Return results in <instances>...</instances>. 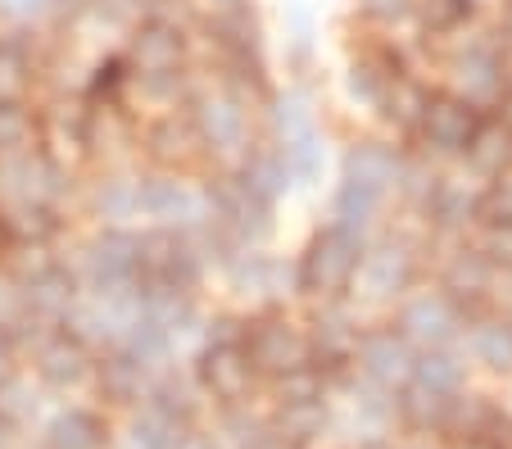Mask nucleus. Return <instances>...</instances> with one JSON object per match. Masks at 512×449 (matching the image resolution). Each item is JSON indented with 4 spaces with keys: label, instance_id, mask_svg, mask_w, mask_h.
Segmentation results:
<instances>
[{
    "label": "nucleus",
    "instance_id": "1",
    "mask_svg": "<svg viewBox=\"0 0 512 449\" xmlns=\"http://www.w3.org/2000/svg\"><path fill=\"white\" fill-rule=\"evenodd\" d=\"M186 118H191L195 146H200V159H213V164L232 168L245 150L254 146L250 137V105L236 100L232 91L213 87V82H200L186 100Z\"/></svg>",
    "mask_w": 512,
    "mask_h": 449
},
{
    "label": "nucleus",
    "instance_id": "2",
    "mask_svg": "<svg viewBox=\"0 0 512 449\" xmlns=\"http://www.w3.org/2000/svg\"><path fill=\"white\" fill-rule=\"evenodd\" d=\"M78 268L82 291L87 295H141V232L136 227H96L87 241L78 245Z\"/></svg>",
    "mask_w": 512,
    "mask_h": 449
},
{
    "label": "nucleus",
    "instance_id": "3",
    "mask_svg": "<svg viewBox=\"0 0 512 449\" xmlns=\"http://www.w3.org/2000/svg\"><path fill=\"white\" fill-rule=\"evenodd\" d=\"M363 236L358 232H345V227L327 223L309 245L304 254L295 259V291L300 295H340L354 286L358 277V264H363Z\"/></svg>",
    "mask_w": 512,
    "mask_h": 449
},
{
    "label": "nucleus",
    "instance_id": "4",
    "mask_svg": "<svg viewBox=\"0 0 512 449\" xmlns=\"http://www.w3.org/2000/svg\"><path fill=\"white\" fill-rule=\"evenodd\" d=\"M136 209L145 227L195 236L204 227V186L173 168H150V173H136Z\"/></svg>",
    "mask_w": 512,
    "mask_h": 449
},
{
    "label": "nucleus",
    "instance_id": "5",
    "mask_svg": "<svg viewBox=\"0 0 512 449\" xmlns=\"http://www.w3.org/2000/svg\"><path fill=\"white\" fill-rule=\"evenodd\" d=\"M123 59L132 73H150V69H182L191 59V23H173V19H136L123 32Z\"/></svg>",
    "mask_w": 512,
    "mask_h": 449
},
{
    "label": "nucleus",
    "instance_id": "6",
    "mask_svg": "<svg viewBox=\"0 0 512 449\" xmlns=\"http://www.w3.org/2000/svg\"><path fill=\"white\" fill-rule=\"evenodd\" d=\"M46 82V37L32 28H0V100H37Z\"/></svg>",
    "mask_w": 512,
    "mask_h": 449
},
{
    "label": "nucleus",
    "instance_id": "7",
    "mask_svg": "<svg viewBox=\"0 0 512 449\" xmlns=\"http://www.w3.org/2000/svg\"><path fill=\"white\" fill-rule=\"evenodd\" d=\"M481 123H485V114H481V105H472V100L426 96L417 132H422V141L435 150V155H467V146H472V137L481 132Z\"/></svg>",
    "mask_w": 512,
    "mask_h": 449
},
{
    "label": "nucleus",
    "instance_id": "8",
    "mask_svg": "<svg viewBox=\"0 0 512 449\" xmlns=\"http://www.w3.org/2000/svg\"><path fill=\"white\" fill-rule=\"evenodd\" d=\"M454 78H458V96L472 105H494L508 91V59H503L499 41H467L454 55Z\"/></svg>",
    "mask_w": 512,
    "mask_h": 449
},
{
    "label": "nucleus",
    "instance_id": "9",
    "mask_svg": "<svg viewBox=\"0 0 512 449\" xmlns=\"http://www.w3.org/2000/svg\"><path fill=\"white\" fill-rule=\"evenodd\" d=\"M136 150L150 159V168H173V173H186V168L200 159V146H195L191 118L186 109H164L150 123L136 132Z\"/></svg>",
    "mask_w": 512,
    "mask_h": 449
},
{
    "label": "nucleus",
    "instance_id": "10",
    "mask_svg": "<svg viewBox=\"0 0 512 449\" xmlns=\"http://www.w3.org/2000/svg\"><path fill=\"white\" fill-rule=\"evenodd\" d=\"M417 277V259L404 241H381L372 250H363V264H358V291L368 300H395L413 286Z\"/></svg>",
    "mask_w": 512,
    "mask_h": 449
},
{
    "label": "nucleus",
    "instance_id": "11",
    "mask_svg": "<svg viewBox=\"0 0 512 449\" xmlns=\"http://www.w3.org/2000/svg\"><path fill=\"white\" fill-rule=\"evenodd\" d=\"M245 354L254 368L263 372H295L309 363V341L281 318H263V323L245 327Z\"/></svg>",
    "mask_w": 512,
    "mask_h": 449
},
{
    "label": "nucleus",
    "instance_id": "12",
    "mask_svg": "<svg viewBox=\"0 0 512 449\" xmlns=\"http://www.w3.org/2000/svg\"><path fill=\"white\" fill-rule=\"evenodd\" d=\"M458 304L449 300L445 291H417L404 300L399 309V332L408 341H422V345H445L458 336Z\"/></svg>",
    "mask_w": 512,
    "mask_h": 449
},
{
    "label": "nucleus",
    "instance_id": "13",
    "mask_svg": "<svg viewBox=\"0 0 512 449\" xmlns=\"http://www.w3.org/2000/svg\"><path fill=\"white\" fill-rule=\"evenodd\" d=\"M82 209L96 218V227H136V173H100L82 186Z\"/></svg>",
    "mask_w": 512,
    "mask_h": 449
},
{
    "label": "nucleus",
    "instance_id": "14",
    "mask_svg": "<svg viewBox=\"0 0 512 449\" xmlns=\"http://www.w3.org/2000/svg\"><path fill=\"white\" fill-rule=\"evenodd\" d=\"M358 368L368 372L381 386H395V381L413 377V350H408V336L395 327H381V332H363L354 341Z\"/></svg>",
    "mask_w": 512,
    "mask_h": 449
},
{
    "label": "nucleus",
    "instance_id": "15",
    "mask_svg": "<svg viewBox=\"0 0 512 449\" xmlns=\"http://www.w3.org/2000/svg\"><path fill=\"white\" fill-rule=\"evenodd\" d=\"M37 372L50 386H78L91 372V354L68 327H46L37 341Z\"/></svg>",
    "mask_w": 512,
    "mask_h": 449
},
{
    "label": "nucleus",
    "instance_id": "16",
    "mask_svg": "<svg viewBox=\"0 0 512 449\" xmlns=\"http://www.w3.org/2000/svg\"><path fill=\"white\" fill-rule=\"evenodd\" d=\"M232 173H236V182H241L250 196L268 200V205H277L290 186H295V177H290V168H286V159H281L277 146H250L232 164Z\"/></svg>",
    "mask_w": 512,
    "mask_h": 449
},
{
    "label": "nucleus",
    "instance_id": "17",
    "mask_svg": "<svg viewBox=\"0 0 512 449\" xmlns=\"http://www.w3.org/2000/svg\"><path fill=\"white\" fill-rule=\"evenodd\" d=\"M250 377H254V363L245 354V345H209L200 359V381L204 391H213L218 400H241L250 391Z\"/></svg>",
    "mask_w": 512,
    "mask_h": 449
},
{
    "label": "nucleus",
    "instance_id": "18",
    "mask_svg": "<svg viewBox=\"0 0 512 449\" xmlns=\"http://www.w3.org/2000/svg\"><path fill=\"white\" fill-rule=\"evenodd\" d=\"M268 118H272V146H290V141L309 137V132H318V114H313V100L309 91L300 87H286V91H272L268 100Z\"/></svg>",
    "mask_w": 512,
    "mask_h": 449
},
{
    "label": "nucleus",
    "instance_id": "19",
    "mask_svg": "<svg viewBox=\"0 0 512 449\" xmlns=\"http://www.w3.org/2000/svg\"><path fill=\"white\" fill-rule=\"evenodd\" d=\"M399 173H404V159H399V150L381 146V141H358V146L345 155V177L377 186V191H386V196L399 186Z\"/></svg>",
    "mask_w": 512,
    "mask_h": 449
},
{
    "label": "nucleus",
    "instance_id": "20",
    "mask_svg": "<svg viewBox=\"0 0 512 449\" xmlns=\"http://www.w3.org/2000/svg\"><path fill=\"white\" fill-rule=\"evenodd\" d=\"M46 146L41 132V100H0V159Z\"/></svg>",
    "mask_w": 512,
    "mask_h": 449
},
{
    "label": "nucleus",
    "instance_id": "21",
    "mask_svg": "<svg viewBox=\"0 0 512 449\" xmlns=\"http://www.w3.org/2000/svg\"><path fill=\"white\" fill-rule=\"evenodd\" d=\"M381 205H386V191H377V186L368 182H354V177H345V182L336 186V200H331V223L345 227V232H368L372 218L381 214Z\"/></svg>",
    "mask_w": 512,
    "mask_h": 449
},
{
    "label": "nucleus",
    "instance_id": "22",
    "mask_svg": "<svg viewBox=\"0 0 512 449\" xmlns=\"http://www.w3.org/2000/svg\"><path fill=\"white\" fill-rule=\"evenodd\" d=\"M467 164L476 168L481 177H503L508 173V164H512V123H490L485 118L481 123V132L472 137V146H467Z\"/></svg>",
    "mask_w": 512,
    "mask_h": 449
},
{
    "label": "nucleus",
    "instance_id": "23",
    "mask_svg": "<svg viewBox=\"0 0 512 449\" xmlns=\"http://www.w3.org/2000/svg\"><path fill=\"white\" fill-rule=\"evenodd\" d=\"M426 214H431L435 227H445V232H463V227L476 223V214H481V191H467V186H458V182H440L431 205H426Z\"/></svg>",
    "mask_w": 512,
    "mask_h": 449
},
{
    "label": "nucleus",
    "instance_id": "24",
    "mask_svg": "<svg viewBox=\"0 0 512 449\" xmlns=\"http://www.w3.org/2000/svg\"><path fill=\"white\" fill-rule=\"evenodd\" d=\"M46 436H50V449H100L105 445V427L87 409H64L50 422Z\"/></svg>",
    "mask_w": 512,
    "mask_h": 449
},
{
    "label": "nucleus",
    "instance_id": "25",
    "mask_svg": "<svg viewBox=\"0 0 512 449\" xmlns=\"http://www.w3.org/2000/svg\"><path fill=\"white\" fill-rule=\"evenodd\" d=\"M472 354L494 372H512V318H481L472 327Z\"/></svg>",
    "mask_w": 512,
    "mask_h": 449
},
{
    "label": "nucleus",
    "instance_id": "26",
    "mask_svg": "<svg viewBox=\"0 0 512 449\" xmlns=\"http://www.w3.org/2000/svg\"><path fill=\"white\" fill-rule=\"evenodd\" d=\"M494 277V264H490V254L485 250H458L454 259H449V273H445V295L449 300H458L463 291L481 295L485 286H490Z\"/></svg>",
    "mask_w": 512,
    "mask_h": 449
},
{
    "label": "nucleus",
    "instance_id": "27",
    "mask_svg": "<svg viewBox=\"0 0 512 449\" xmlns=\"http://www.w3.org/2000/svg\"><path fill=\"white\" fill-rule=\"evenodd\" d=\"M100 386H105L114 400H141L145 391V363L132 359L127 350H114L100 363Z\"/></svg>",
    "mask_w": 512,
    "mask_h": 449
},
{
    "label": "nucleus",
    "instance_id": "28",
    "mask_svg": "<svg viewBox=\"0 0 512 449\" xmlns=\"http://www.w3.org/2000/svg\"><path fill=\"white\" fill-rule=\"evenodd\" d=\"M426 96H431V91L417 87L413 78H395L386 87V96H381V109H386L390 123L413 127V132H417V123H422V109H426Z\"/></svg>",
    "mask_w": 512,
    "mask_h": 449
},
{
    "label": "nucleus",
    "instance_id": "29",
    "mask_svg": "<svg viewBox=\"0 0 512 449\" xmlns=\"http://www.w3.org/2000/svg\"><path fill=\"white\" fill-rule=\"evenodd\" d=\"M413 377H417V386L431 395H458V386H463V363L435 350V354L413 359Z\"/></svg>",
    "mask_w": 512,
    "mask_h": 449
},
{
    "label": "nucleus",
    "instance_id": "30",
    "mask_svg": "<svg viewBox=\"0 0 512 449\" xmlns=\"http://www.w3.org/2000/svg\"><path fill=\"white\" fill-rule=\"evenodd\" d=\"M145 14V0H82L78 23H96L109 32H127Z\"/></svg>",
    "mask_w": 512,
    "mask_h": 449
},
{
    "label": "nucleus",
    "instance_id": "31",
    "mask_svg": "<svg viewBox=\"0 0 512 449\" xmlns=\"http://www.w3.org/2000/svg\"><path fill=\"white\" fill-rule=\"evenodd\" d=\"M481 218L490 232H512V177H494L490 186H481Z\"/></svg>",
    "mask_w": 512,
    "mask_h": 449
},
{
    "label": "nucleus",
    "instance_id": "32",
    "mask_svg": "<svg viewBox=\"0 0 512 449\" xmlns=\"http://www.w3.org/2000/svg\"><path fill=\"white\" fill-rule=\"evenodd\" d=\"M390 82H395V73H386L377 59H358L354 69H349V96L363 100V105H381Z\"/></svg>",
    "mask_w": 512,
    "mask_h": 449
},
{
    "label": "nucleus",
    "instance_id": "33",
    "mask_svg": "<svg viewBox=\"0 0 512 449\" xmlns=\"http://www.w3.org/2000/svg\"><path fill=\"white\" fill-rule=\"evenodd\" d=\"M55 14V0H0V28H32L41 32Z\"/></svg>",
    "mask_w": 512,
    "mask_h": 449
},
{
    "label": "nucleus",
    "instance_id": "34",
    "mask_svg": "<svg viewBox=\"0 0 512 449\" xmlns=\"http://www.w3.org/2000/svg\"><path fill=\"white\" fill-rule=\"evenodd\" d=\"M476 14V0H422V23L431 32H454Z\"/></svg>",
    "mask_w": 512,
    "mask_h": 449
},
{
    "label": "nucleus",
    "instance_id": "35",
    "mask_svg": "<svg viewBox=\"0 0 512 449\" xmlns=\"http://www.w3.org/2000/svg\"><path fill=\"white\" fill-rule=\"evenodd\" d=\"M363 14L377 23H399L413 14V0H363Z\"/></svg>",
    "mask_w": 512,
    "mask_h": 449
},
{
    "label": "nucleus",
    "instance_id": "36",
    "mask_svg": "<svg viewBox=\"0 0 512 449\" xmlns=\"http://www.w3.org/2000/svg\"><path fill=\"white\" fill-rule=\"evenodd\" d=\"M250 0H195V14H218V10H241Z\"/></svg>",
    "mask_w": 512,
    "mask_h": 449
},
{
    "label": "nucleus",
    "instance_id": "37",
    "mask_svg": "<svg viewBox=\"0 0 512 449\" xmlns=\"http://www.w3.org/2000/svg\"><path fill=\"white\" fill-rule=\"evenodd\" d=\"M10 254H14V245H10V227H5V209H0V268L10 264Z\"/></svg>",
    "mask_w": 512,
    "mask_h": 449
},
{
    "label": "nucleus",
    "instance_id": "38",
    "mask_svg": "<svg viewBox=\"0 0 512 449\" xmlns=\"http://www.w3.org/2000/svg\"><path fill=\"white\" fill-rule=\"evenodd\" d=\"M499 28H503V41H508V46H512V0H508V5H503V23H499Z\"/></svg>",
    "mask_w": 512,
    "mask_h": 449
},
{
    "label": "nucleus",
    "instance_id": "39",
    "mask_svg": "<svg viewBox=\"0 0 512 449\" xmlns=\"http://www.w3.org/2000/svg\"><path fill=\"white\" fill-rule=\"evenodd\" d=\"M0 445H5V422H0Z\"/></svg>",
    "mask_w": 512,
    "mask_h": 449
}]
</instances>
